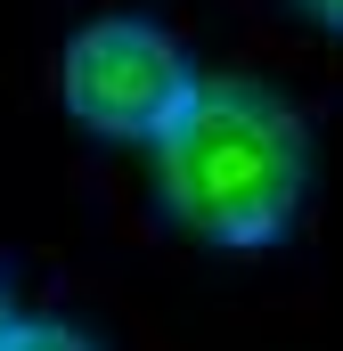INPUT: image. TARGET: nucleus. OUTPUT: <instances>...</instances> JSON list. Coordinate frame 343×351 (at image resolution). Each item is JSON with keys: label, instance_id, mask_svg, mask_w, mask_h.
<instances>
[{"label": "nucleus", "instance_id": "1", "mask_svg": "<svg viewBox=\"0 0 343 351\" xmlns=\"http://www.w3.org/2000/svg\"><path fill=\"white\" fill-rule=\"evenodd\" d=\"M156 196L172 229L213 254H270L294 237L311 196V123L286 90L254 74H196L156 131Z\"/></svg>", "mask_w": 343, "mask_h": 351}, {"label": "nucleus", "instance_id": "2", "mask_svg": "<svg viewBox=\"0 0 343 351\" xmlns=\"http://www.w3.org/2000/svg\"><path fill=\"white\" fill-rule=\"evenodd\" d=\"M188 90H196V66H188L180 33L139 8H98L58 49V98L90 139H147L156 147V131L180 114Z\"/></svg>", "mask_w": 343, "mask_h": 351}, {"label": "nucleus", "instance_id": "3", "mask_svg": "<svg viewBox=\"0 0 343 351\" xmlns=\"http://www.w3.org/2000/svg\"><path fill=\"white\" fill-rule=\"evenodd\" d=\"M0 351H106V343L90 327H74V319H16L0 335Z\"/></svg>", "mask_w": 343, "mask_h": 351}, {"label": "nucleus", "instance_id": "4", "mask_svg": "<svg viewBox=\"0 0 343 351\" xmlns=\"http://www.w3.org/2000/svg\"><path fill=\"white\" fill-rule=\"evenodd\" d=\"M303 8H311V16H319L327 33H343V0H303Z\"/></svg>", "mask_w": 343, "mask_h": 351}, {"label": "nucleus", "instance_id": "5", "mask_svg": "<svg viewBox=\"0 0 343 351\" xmlns=\"http://www.w3.org/2000/svg\"><path fill=\"white\" fill-rule=\"evenodd\" d=\"M16 319H25V311H16V286H8V278H0V335H8V327H16Z\"/></svg>", "mask_w": 343, "mask_h": 351}]
</instances>
